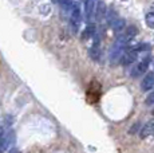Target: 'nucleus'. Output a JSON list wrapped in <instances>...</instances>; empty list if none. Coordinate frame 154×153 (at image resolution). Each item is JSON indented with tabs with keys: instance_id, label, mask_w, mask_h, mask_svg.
<instances>
[{
	"instance_id": "f257e3e1",
	"label": "nucleus",
	"mask_w": 154,
	"mask_h": 153,
	"mask_svg": "<svg viewBox=\"0 0 154 153\" xmlns=\"http://www.w3.org/2000/svg\"><path fill=\"white\" fill-rule=\"evenodd\" d=\"M129 42L130 40L127 39L125 35H121V36L115 40L114 45H112V47H111V50H110V61H111V63H115L118 59L122 58V55H123V52H125V50L127 47V43Z\"/></svg>"
},
{
	"instance_id": "f03ea898",
	"label": "nucleus",
	"mask_w": 154,
	"mask_h": 153,
	"mask_svg": "<svg viewBox=\"0 0 154 153\" xmlns=\"http://www.w3.org/2000/svg\"><path fill=\"white\" fill-rule=\"evenodd\" d=\"M142 48H143V46H135V47L126 48L125 52H123V55H122V58H121V63H122L123 66H127V64L135 62L138 58V54H140V51Z\"/></svg>"
},
{
	"instance_id": "7ed1b4c3",
	"label": "nucleus",
	"mask_w": 154,
	"mask_h": 153,
	"mask_svg": "<svg viewBox=\"0 0 154 153\" xmlns=\"http://www.w3.org/2000/svg\"><path fill=\"white\" fill-rule=\"evenodd\" d=\"M82 22V15H81V7L79 4H72V8H71V17H70V24L71 28H72V32H78L79 26H81Z\"/></svg>"
},
{
	"instance_id": "20e7f679",
	"label": "nucleus",
	"mask_w": 154,
	"mask_h": 153,
	"mask_svg": "<svg viewBox=\"0 0 154 153\" xmlns=\"http://www.w3.org/2000/svg\"><path fill=\"white\" fill-rule=\"evenodd\" d=\"M100 92H102V89H100V85L99 82L97 81H93L90 83V86H88L87 89V101L90 102V104H95V102H98L99 97H100Z\"/></svg>"
},
{
	"instance_id": "39448f33",
	"label": "nucleus",
	"mask_w": 154,
	"mask_h": 153,
	"mask_svg": "<svg viewBox=\"0 0 154 153\" xmlns=\"http://www.w3.org/2000/svg\"><path fill=\"white\" fill-rule=\"evenodd\" d=\"M150 57H146L143 58L141 62H138L137 64H135L134 67H133L131 70V76H134V78H137V76H140L142 74H145V73L147 71V69H149V64H150Z\"/></svg>"
},
{
	"instance_id": "423d86ee",
	"label": "nucleus",
	"mask_w": 154,
	"mask_h": 153,
	"mask_svg": "<svg viewBox=\"0 0 154 153\" xmlns=\"http://www.w3.org/2000/svg\"><path fill=\"white\" fill-rule=\"evenodd\" d=\"M12 140H14V132L12 130L2 133V136H0V152H4L5 149L11 145Z\"/></svg>"
},
{
	"instance_id": "0eeeda50",
	"label": "nucleus",
	"mask_w": 154,
	"mask_h": 153,
	"mask_svg": "<svg viewBox=\"0 0 154 153\" xmlns=\"http://www.w3.org/2000/svg\"><path fill=\"white\" fill-rule=\"evenodd\" d=\"M154 87V73H149L141 82V89L143 92H150Z\"/></svg>"
},
{
	"instance_id": "6e6552de",
	"label": "nucleus",
	"mask_w": 154,
	"mask_h": 153,
	"mask_svg": "<svg viewBox=\"0 0 154 153\" xmlns=\"http://www.w3.org/2000/svg\"><path fill=\"white\" fill-rule=\"evenodd\" d=\"M97 11V4H95V0H86L85 2V15L86 19L90 20L93 15L95 14Z\"/></svg>"
},
{
	"instance_id": "1a4fd4ad",
	"label": "nucleus",
	"mask_w": 154,
	"mask_h": 153,
	"mask_svg": "<svg viewBox=\"0 0 154 153\" xmlns=\"http://www.w3.org/2000/svg\"><path fill=\"white\" fill-rule=\"evenodd\" d=\"M110 27L115 32H121L126 28V22L123 19H114L112 22H110Z\"/></svg>"
},
{
	"instance_id": "9d476101",
	"label": "nucleus",
	"mask_w": 154,
	"mask_h": 153,
	"mask_svg": "<svg viewBox=\"0 0 154 153\" xmlns=\"http://www.w3.org/2000/svg\"><path fill=\"white\" fill-rule=\"evenodd\" d=\"M154 133V120H152V121L146 122V125L142 128L141 130V138H146L147 136H150V134Z\"/></svg>"
},
{
	"instance_id": "9b49d317",
	"label": "nucleus",
	"mask_w": 154,
	"mask_h": 153,
	"mask_svg": "<svg viewBox=\"0 0 154 153\" xmlns=\"http://www.w3.org/2000/svg\"><path fill=\"white\" fill-rule=\"evenodd\" d=\"M99 55H100V50H99V42L97 40L94 43V46L90 48V57L93 58L94 61H98L99 59Z\"/></svg>"
},
{
	"instance_id": "f8f14e48",
	"label": "nucleus",
	"mask_w": 154,
	"mask_h": 153,
	"mask_svg": "<svg viewBox=\"0 0 154 153\" xmlns=\"http://www.w3.org/2000/svg\"><path fill=\"white\" fill-rule=\"evenodd\" d=\"M94 35H95V26L88 24L87 27H86V30L83 32V35H82V38H83V40H87V39H90L91 36H94Z\"/></svg>"
},
{
	"instance_id": "ddd939ff",
	"label": "nucleus",
	"mask_w": 154,
	"mask_h": 153,
	"mask_svg": "<svg viewBox=\"0 0 154 153\" xmlns=\"http://www.w3.org/2000/svg\"><path fill=\"white\" fill-rule=\"evenodd\" d=\"M125 30H126V32H125V34H123V35H125V36H126L129 40H131L133 38H134L135 35L138 34V28L135 27V26H130V27L125 28Z\"/></svg>"
},
{
	"instance_id": "4468645a",
	"label": "nucleus",
	"mask_w": 154,
	"mask_h": 153,
	"mask_svg": "<svg viewBox=\"0 0 154 153\" xmlns=\"http://www.w3.org/2000/svg\"><path fill=\"white\" fill-rule=\"evenodd\" d=\"M146 24L149 26L150 28H154V14L153 12L146 15Z\"/></svg>"
},
{
	"instance_id": "2eb2a0df",
	"label": "nucleus",
	"mask_w": 154,
	"mask_h": 153,
	"mask_svg": "<svg viewBox=\"0 0 154 153\" xmlns=\"http://www.w3.org/2000/svg\"><path fill=\"white\" fill-rule=\"evenodd\" d=\"M59 3H60V5L64 8V10H70V8H72V3H71V0H58Z\"/></svg>"
},
{
	"instance_id": "dca6fc26",
	"label": "nucleus",
	"mask_w": 154,
	"mask_h": 153,
	"mask_svg": "<svg viewBox=\"0 0 154 153\" xmlns=\"http://www.w3.org/2000/svg\"><path fill=\"white\" fill-rule=\"evenodd\" d=\"M146 104L154 105V92H153V93H150L149 95H147V98H146Z\"/></svg>"
},
{
	"instance_id": "f3484780",
	"label": "nucleus",
	"mask_w": 154,
	"mask_h": 153,
	"mask_svg": "<svg viewBox=\"0 0 154 153\" xmlns=\"http://www.w3.org/2000/svg\"><path fill=\"white\" fill-rule=\"evenodd\" d=\"M152 113H153V116H154V109H153V111H152Z\"/></svg>"
},
{
	"instance_id": "a211bd4d",
	"label": "nucleus",
	"mask_w": 154,
	"mask_h": 153,
	"mask_svg": "<svg viewBox=\"0 0 154 153\" xmlns=\"http://www.w3.org/2000/svg\"><path fill=\"white\" fill-rule=\"evenodd\" d=\"M123 2H125V0H123Z\"/></svg>"
},
{
	"instance_id": "6ab92c4d",
	"label": "nucleus",
	"mask_w": 154,
	"mask_h": 153,
	"mask_svg": "<svg viewBox=\"0 0 154 153\" xmlns=\"http://www.w3.org/2000/svg\"><path fill=\"white\" fill-rule=\"evenodd\" d=\"M153 134H154V133H153Z\"/></svg>"
}]
</instances>
